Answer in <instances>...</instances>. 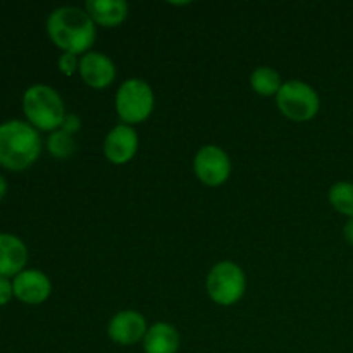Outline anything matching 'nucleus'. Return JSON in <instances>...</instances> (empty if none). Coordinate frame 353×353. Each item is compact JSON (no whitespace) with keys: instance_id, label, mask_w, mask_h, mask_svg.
<instances>
[{"instance_id":"1a4fd4ad","label":"nucleus","mask_w":353,"mask_h":353,"mask_svg":"<svg viewBox=\"0 0 353 353\" xmlns=\"http://www.w3.org/2000/svg\"><path fill=\"white\" fill-rule=\"evenodd\" d=\"M79 76L93 90L109 88L116 79V64L103 52L90 50L79 59Z\"/></svg>"},{"instance_id":"4be33fe9","label":"nucleus","mask_w":353,"mask_h":353,"mask_svg":"<svg viewBox=\"0 0 353 353\" xmlns=\"http://www.w3.org/2000/svg\"><path fill=\"white\" fill-rule=\"evenodd\" d=\"M6 192H7V183H6V179H3V176L0 174V200L6 196Z\"/></svg>"},{"instance_id":"6ab92c4d","label":"nucleus","mask_w":353,"mask_h":353,"mask_svg":"<svg viewBox=\"0 0 353 353\" xmlns=\"http://www.w3.org/2000/svg\"><path fill=\"white\" fill-rule=\"evenodd\" d=\"M61 130L65 131L69 134H74L81 130V119H79L76 114H65L64 121L61 124Z\"/></svg>"},{"instance_id":"aec40b11","label":"nucleus","mask_w":353,"mask_h":353,"mask_svg":"<svg viewBox=\"0 0 353 353\" xmlns=\"http://www.w3.org/2000/svg\"><path fill=\"white\" fill-rule=\"evenodd\" d=\"M12 296H14L12 281H9V278H3V276H0V307L6 305V303H9Z\"/></svg>"},{"instance_id":"ddd939ff","label":"nucleus","mask_w":353,"mask_h":353,"mask_svg":"<svg viewBox=\"0 0 353 353\" xmlns=\"http://www.w3.org/2000/svg\"><path fill=\"white\" fill-rule=\"evenodd\" d=\"M85 10L97 26L116 28L126 21L130 6L124 0H88Z\"/></svg>"},{"instance_id":"6e6552de","label":"nucleus","mask_w":353,"mask_h":353,"mask_svg":"<svg viewBox=\"0 0 353 353\" xmlns=\"http://www.w3.org/2000/svg\"><path fill=\"white\" fill-rule=\"evenodd\" d=\"M138 133L133 126L117 124L103 140V155L114 165H124L134 159L138 152Z\"/></svg>"},{"instance_id":"4468645a","label":"nucleus","mask_w":353,"mask_h":353,"mask_svg":"<svg viewBox=\"0 0 353 353\" xmlns=\"http://www.w3.org/2000/svg\"><path fill=\"white\" fill-rule=\"evenodd\" d=\"M179 338L178 330L169 323H155L148 327L143 338L145 353H178Z\"/></svg>"},{"instance_id":"f8f14e48","label":"nucleus","mask_w":353,"mask_h":353,"mask_svg":"<svg viewBox=\"0 0 353 353\" xmlns=\"http://www.w3.org/2000/svg\"><path fill=\"white\" fill-rule=\"evenodd\" d=\"M28 248L23 240L10 233H0V276L9 278L24 271Z\"/></svg>"},{"instance_id":"0eeeda50","label":"nucleus","mask_w":353,"mask_h":353,"mask_svg":"<svg viewBox=\"0 0 353 353\" xmlns=\"http://www.w3.org/2000/svg\"><path fill=\"white\" fill-rule=\"evenodd\" d=\"M193 171L202 185L217 188L230 179L233 165L226 152L217 145H205L193 159Z\"/></svg>"},{"instance_id":"f257e3e1","label":"nucleus","mask_w":353,"mask_h":353,"mask_svg":"<svg viewBox=\"0 0 353 353\" xmlns=\"http://www.w3.org/2000/svg\"><path fill=\"white\" fill-rule=\"evenodd\" d=\"M97 24L81 7L64 6L55 9L47 19L48 38L62 52L83 54L90 52L97 38Z\"/></svg>"},{"instance_id":"a211bd4d","label":"nucleus","mask_w":353,"mask_h":353,"mask_svg":"<svg viewBox=\"0 0 353 353\" xmlns=\"http://www.w3.org/2000/svg\"><path fill=\"white\" fill-rule=\"evenodd\" d=\"M79 59L76 54H71V52H62V55L59 57V71L64 76H72L79 71Z\"/></svg>"},{"instance_id":"20e7f679","label":"nucleus","mask_w":353,"mask_h":353,"mask_svg":"<svg viewBox=\"0 0 353 353\" xmlns=\"http://www.w3.org/2000/svg\"><path fill=\"white\" fill-rule=\"evenodd\" d=\"M114 103L123 124L133 126V124L145 123L154 112V90L145 79L130 78L117 88Z\"/></svg>"},{"instance_id":"7ed1b4c3","label":"nucleus","mask_w":353,"mask_h":353,"mask_svg":"<svg viewBox=\"0 0 353 353\" xmlns=\"http://www.w3.org/2000/svg\"><path fill=\"white\" fill-rule=\"evenodd\" d=\"M23 110L28 123L38 131H57L65 117V105L57 90L47 85H33L24 92Z\"/></svg>"},{"instance_id":"423d86ee","label":"nucleus","mask_w":353,"mask_h":353,"mask_svg":"<svg viewBox=\"0 0 353 353\" xmlns=\"http://www.w3.org/2000/svg\"><path fill=\"white\" fill-rule=\"evenodd\" d=\"M278 109L286 119L293 123H307L319 114V93L305 81L290 79L283 83L281 90L276 95Z\"/></svg>"},{"instance_id":"f03ea898","label":"nucleus","mask_w":353,"mask_h":353,"mask_svg":"<svg viewBox=\"0 0 353 353\" xmlns=\"http://www.w3.org/2000/svg\"><path fill=\"white\" fill-rule=\"evenodd\" d=\"M41 154V138L28 121L10 119L0 124V165L10 171H24Z\"/></svg>"},{"instance_id":"2eb2a0df","label":"nucleus","mask_w":353,"mask_h":353,"mask_svg":"<svg viewBox=\"0 0 353 353\" xmlns=\"http://www.w3.org/2000/svg\"><path fill=\"white\" fill-rule=\"evenodd\" d=\"M250 86L257 95L272 97L278 95L283 86V81L276 69L269 68V65H261V68L254 69V72H252Z\"/></svg>"},{"instance_id":"9d476101","label":"nucleus","mask_w":353,"mask_h":353,"mask_svg":"<svg viewBox=\"0 0 353 353\" xmlns=\"http://www.w3.org/2000/svg\"><path fill=\"white\" fill-rule=\"evenodd\" d=\"M147 331V319L137 310H121L107 324V336L123 347H130L143 340Z\"/></svg>"},{"instance_id":"9b49d317","label":"nucleus","mask_w":353,"mask_h":353,"mask_svg":"<svg viewBox=\"0 0 353 353\" xmlns=\"http://www.w3.org/2000/svg\"><path fill=\"white\" fill-rule=\"evenodd\" d=\"M14 296L28 305H40L50 296L52 283L45 272L38 269H24L12 279Z\"/></svg>"},{"instance_id":"39448f33","label":"nucleus","mask_w":353,"mask_h":353,"mask_svg":"<svg viewBox=\"0 0 353 353\" xmlns=\"http://www.w3.org/2000/svg\"><path fill=\"white\" fill-rule=\"evenodd\" d=\"M209 299L221 307H231L243 299L247 292V276L243 269L231 261L217 262L205 279Z\"/></svg>"},{"instance_id":"dca6fc26","label":"nucleus","mask_w":353,"mask_h":353,"mask_svg":"<svg viewBox=\"0 0 353 353\" xmlns=\"http://www.w3.org/2000/svg\"><path fill=\"white\" fill-rule=\"evenodd\" d=\"M331 207L341 216H347L348 219L353 217V183L338 181L327 192Z\"/></svg>"},{"instance_id":"412c9836","label":"nucleus","mask_w":353,"mask_h":353,"mask_svg":"<svg viewBox=\"0 0 353 353\" xmlns=\"http://www.w3.org/2000/svg\"><path fill=\"white\" fill-rule=\"evenodd\" d=\"M343 238L350 247H353V217L348 219L343 226Z\"/></svg>"},{"instance_id":"f3484780","label":"nucleus","mask_w":353,"mask_h":353,"mask_svg":"<svg viewBox=\"0 0 353 353\" xmlns=\"http://www.w3.org/2000/svg\"><path fill=\"white\" fill-rule=\"evenodd\" d=\"M47 148L52 157L55 159H68L76 152V141L72 134L65 131L57 130L52 131L47 138Z\"/></svg>"}]
</instances>
